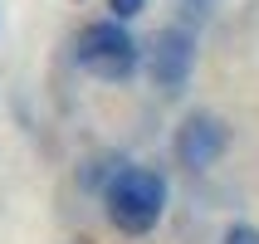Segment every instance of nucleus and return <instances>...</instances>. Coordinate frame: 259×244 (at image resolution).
<instances>
[{
  "label": "nucleus",
  "instance_id": "obj_1",
  "mask_svg": "<svg viewBox=\"0 0 259 244\" xmlns=\"http://www.w3.org/2000/svg\"><path fill=\"white\" fill-rule=\"evenodd\" d=\"M161 205H166V186H161L157 171L127 166V171H117L113 186H108V220H113L122 234H147L161 220Z\"/></svg>",
  "mask_w": 259,
  "mask_h": 244
},
{
  "label": "nucleus",
  "instance_id": "obj_2",
  "mask_svg": "<svg viewBox=\"0 0 259 244\" xmlns=\"http://www.w3.org/2000/svg\"><path fill=\"white\" fill-rule=\"evenodd\" d=\"M78 64L98 78H127L137 69V44L122 25H88L78 34Z\"/></svg>",
  "mask_w": 259,
  "mask_h": 244
},
{
  "label": "nucleus",
  "instance_id": "obj_3",
  "mask_svg": "<svg viewBox=\"0 0 259 244\" xmlns=\"http://www.w3.org/2000/svg\"><path fill=\"white\" fill-rule=\"evenodd\" d=\"M220 152H225V127H220V117H186V127L176 132V157H181V166H191V171H205V166H215Z\"/></svg>",
  "mask_w": 259,
  "mask_h": 244
},
{
  "label": "nucleus",
  "instance_id": "obj_4",
  "mask_svg": "<svg viewBox=\"0 0 259 244\" xmlns=\"http://www.w3.org/2000/svg\"><path fill=\"white\" fill-rule=\"evenodd\" d=\"M191 59H196V49H191V34H186V29H166V34L157 39V54H152V73H157V83L166 88V93H176V88L186 83Z\"/></svg>",
  "mask_w": 259,
  "mask_h": 244
},
{
  "label": "nucleus",
  "instance_id": "obj_5",
  "mask_svg": "<svg viewBox=\"0 0 259 244\" xmlns=\"http://www.w3.org/2000/svg\"><path fill=\"white\" fill-rule=\"evenodd\" d=\"M225 244H259V230L254 225H235V230L225 234Z\"/></svg>",
  "mask_w": 259,
  "mask_h": 244
},
{
  "label": "nucleus",
  "instance_id": "obj_6",
  "mask_svg": "<svg viewBox=\"0 0 259 244\" xmlns=\"http://www.w3.org/2000/svg\"><path fill=\"white\" fill-rule=\"evenodd\" d=\"M142 5H147V0H108V10H113L117 20H132V15L142 10Z\"/></svg>",
  "mask_w": 259,
  "mask_h": 244
}]
</instances>
